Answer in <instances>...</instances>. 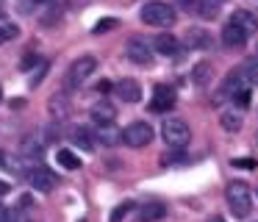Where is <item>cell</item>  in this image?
Returning a JSON list of instances; mask_svg holds the SVG:
<instances>
[{
	"mask_svg": "<svg viewBox=\"0 0 258 222\" xmlns=\"http://www.w3.org/2000/svg\"><path fill=\"white\" fill-rule=\"evenodd\" d=\"M131 208H134V203H122V205H117V208L111 211V219H108V222H122V219H125V214H128Z\"/></svg>",
	"mask_w": 258,
	"mask_h": 222,
	"instance_id": "27",
	"label": "cell"
},
{
	"mask_svg": "<svg viewBox=\"0 0 258 222\" xmlns=\"http://www.w3.org/2000/svg\"><path fill=\"white\" fill-rule=\"evenodd\" d=\"M39 56H25V59L23 61H20V70H23V72H31V70H34V67L36 64H39Z\"/></svg>",
	"mask_w": 258,
	"mask_h": 222,
	"instance_id": "29",
	"label": "cell"
},
{
	"mask_svg": "<svg viewBox=\"0 0 258 222\" xmlns=\"http://www.w3.org/2000/svg\"><path fill=\"white\" fill-rule=\"evenodd\" d=\"M219 125H222V131H228V133L241 131V125H244V114H241V108L230 105L228 111H222V117H219Z\"/></svg>",
	"mask_w": 258,
	"mask_h": 222,
	"instance_id": "13",
	"label": "cell"
},
{
	"mask_svg": "<svg viewBox=\"0 0 258 222\" xmlns=\"http://www.w3.org/2000/svg\"><path fill=\"white\" fill-rule=\"evenodd\" d=\"M208 222H225V219H222V216H211Z\"/></svg>",
	"mask_w": 258,
	"mask_h": 222,
	"instance_id": "37",
	"label": "cell"
},
{
	"mask_svg": "<svg viewBox=\"0 0 258 222\" xmlns=\"http://www.w3.org/2000/svg\"><path fill=\"white\" fill-rule=\"evenodd\" d=\"M3 20H6V17H3V9H0V22H3Z\"/></svg>",
	"mask_w": 258,
	"mask_h": 222,
	"instance_id": "38",
	"label": "cell"
},
{
	"mask_svg": "<svg viewBox=\"0 0 258 222\" xmlns=\"http://www.w3.org/2000/svg\"><path fill=\"white\" fill-rule=\"evenodd\" d=\"M142 22L153 28H169L175 22V9L169 3H161V0H150V3L142 6Z\"/></svg>",
	"mask_w": 258,
	"mask_h": 222,
	"instance_id": "2",
	"label": "cell"
},
{
	"mask_svg": "<svg viewBox=\"0 0 258 222\" xmlns=\"http://www.w3.org/2000/svg\"><path fill=\"white\" fill-rule=\"evenodd\" d=\"M114 92H117V97L122 100V103H139L142 100V86L134 78H122V81L114 86Z\"/></svg>",
	"mask_w": 258,
	"mask_h": 222,
	"instance_id": "10",
	"label": "cell"
},
{
	"mask_svg": "<svg viewBox=\"0 0 258 222\" xmlns=\"http://www.w3.org/2000/svg\"><path fill=\"white\" fill-rule=\"evenodd\" d=\"M47 70H50V64H47V61L42 59L39 64L34 67V75H31V86H39V81H42V78L47 75Z\"/></svg>",
	"mask_w": 258,
	"mask_h": 222,
	"instance_id": "26",
	"label": "cell"
},
{
	"mask_svg": "<svg viewBox=\"0 0 258 222\" xmlns=\"http://www.w3.org/2000/svg\"><path fill=\"white\" fill-rule=\"evenodd\" d=\"M150 44H153V50H156V53H161V56H175V53H178V47H180L178 39H175L172 33H158Z\"/></svg>",
	"mask_w": 258,
	"mask_h": 222,
	"instance_id": "17",
	"label": "cell"
},
{
	"mask_svg": "<svg viewBox=\"0 0 258 222\" xmlns=\"http://www.w3.org/2000/svg\"><path fill=\"white\" fill-rule=\"evenodd\" d=\"M153 53H156L153 44L147 42V39H139V36L128 39V44H125V56L139 67H150L153 64Z\"/></svg>",
	"mask_w": 258,
	"mask_h": 222,
	"instance_id": "5",
	"label": "cell"
},
{
	"mask_svg": "<svg viewBox=\"0 0 258 222\" xmlns=\"http://www.w3.org/2000/svg\"><path fill=\"white\" fill-rule=\"evenodd\" d=\"M45 136H36V133H31L28 139H23V144H20V155L28 161H36L42 155V150H45Z\"/></svg>",
	"mask_w": 258,
	"mask_h": 222,
	"instance_id": "12",
	"label": "cell"
},
{
	"mask_svg": "<svg viewBox=\"0 0 258 222\" xmlns=\"http://www.w3.org/2000/svg\"><path fill=\"white\" fill-rule=\"evenodd\" d=\"M175 100H178L175 89H172V86H167V83H158V86L153 89L150 111H153V114H164V111H169V108L175 105Z\"/></svg>",
	"mask_w": 258,
	"mask_h": 222,
	"instance_id": "7",
	"label": "cell"
},
{
	"mask_svg": "<svg viewBox=\"0 0 258 222\" xmlns=\"http://www.w3.org/2000/svg\"><path fill=\"white\" fill-rule=\"evenodd\" d=\"M95 139L100 144H106V147H114V144L122 142V131H119V128H114V122H111V125H97Z\"/></svg>",
	"mask_w": 258,
	"mask_h": 222,
	"instance_id": "15",
	"label": "cell"
},
{
	"mask_svg": "<svg viewBox=\"0 0 258 222\" xmlns=\"http://www.w3.org/2000/svg\"><path fill=\"white\" fill-rule=\"evenodd\" d=\"M95 70H97V59H95V56H81V59H75L73 64H70L67 75H64V86H67V89L84 86V83L95 75Z\"/></svg>",
	"mask_w": 258,
	"mask_h": 222,
	"instance_id": "3",
	"label": "cell"
},
{
	"mask_svg": "<svg viewBox=\"0 0 258 222\" xmlns=\"http://www.w3.org/2000/svg\"><path fill=\"white\" fill-rule=\"evenodd\" d=\"M67 114H70V100H67V94H56V97H50V117L53 120H67Z\"/></svg>",
	"mask_w": 258,
	"mask_h": 222,
	"instance_id": "21",
	"label": "cell"
},
{
	"mask_svg": "<svg viewBox=\"0 0 258 222\" xmlns=\"http://www.w3.org/2000/svg\"><path fill=\"white\" fill-rule=\"evenodd\" d=\"M114 120H117V108H114L111 103L92 105V122H95V125H111Z\"/></svg>",
	"mask_w": 258,
	"mask_h": 222,
	"instance_id": "16",
	"label": "cell"
},
{
	"mask_svg": "<svg viewBox=\"0 0 258 222\" xmlns=\"http://www.w3.org/2000/svg\"><path fill=\"white\" fill-rule=\"evenodd\" d=\"M34 3H39V6H53L56 0H34Z\"/></svg>",
	"mask_w": 258,
	"mask_h": 222,
	"instance_id": "36",
	"label": "cell"
},
{
	"mask_svg": "<svg viewBox=\"0 0 258 222\" xmlns=\"http://www.w3.org/2000/svg\"><path fill=\"white\" fill-rule=\"evenodd\" d=\"M114 28H117V20H114V17H106L103 22L95 25V33H106V31H114Z\"/></svg>",
	"mask_w": 258,
	"mask_h": 222,
	"instance_id": "28",
	"label": "cell"
},
{
	"mask_svg": "<svg viewBox=\"0 0 258 222\" xmlns=\"http://www.w3.org/2000/svg\"><path fill=\"white\" fill-rule=\"evenodd\" d=\"M186 42H189V47H195V50H208L211 47V33H206L203 28H189Z\"/></svg>",
	"mask_w": 258,
	"mask_h": 222,
	"instance_id": "20",
	"label": "cell"
},
{
	"mask_svg": "<svg viewBox=\"0 0 258 222\" xmlns=\"http://www.w3.org/2000/svg\"><path fill=\"white\" fill-rule=\"evenodd\" d=\"M167 216V203L161 200H147L139 208V222H161Z\"/></svg>",
	"mask_w": 258,
	"mask_h": 222,
	"instance_id": "11",
	"label": "cell"
},
{
	"mask_svg": "<svg viewBox=\"0 0 258 222\" xmlns=\"http://www.w3.org/2000/svg\"><path fill=\"white\" fill-rule=\"evenodd\" d=\"M219 6H222V0H197V11H200V17H206V20H211V17L219 14Z\"/></svg>",
	"mask_w": 258,
	"mask_h": 222,
	"instance_id": "24",
	"label": "cell"
},
{
	"mask_svg": "<svg viewBox=\"0 0 258 222\" xmlns=\"http://www.w3.org/2000/svg\"><path fill=\"white\" fill-rule=\"evenodd\" d=\"M0 100H3V89H0Z\"/></svg>",
	"mask_w": 258,
	"mask_h": 222,
	"instance_id": "39",
	"label": "cell"
},
{
	"mask_svg": "<svg viewBox=\"0 0 258 222\" xmlns=\"http://www.w3.org/2000/svg\"><path fill=\"white\" fill-rule=\"evenodd\" d=\"M211 81H214V64H208V61L195 64V70H191V83L206 89V86H211Z\"/></svg>",
	"mask_w": 258,
	"mask_h": 222,
	"instance_id": "14",
	"label": "cell"
},
{
	"mask_svg": "<svg viewBox=\"0 0 258 222\" xmlns=\"http://www.w3.org/2000/svg\"><path fill=\"white\" fill-rule=\"evenodd\" d=\"M9 192H12V183H9V181H0V194H9Z\"/></svg>",
	"mask_w": 258,
	"mask_h": 222,
	"instance_id": "32",
	"label": "cell"
},
{
	"mask_svg": "<svg viewBox=\"0 0 258 222\" xmlns=\"http://www.w3.org/2000/svg\"><path fill=\"white\" fill-rule=\"evenodd\" d=\"M111 86H114L111 81H100L97 83V92H111Z\"/></svg>",
	"mask_w": 258,
	"mask_h": 222,
	"instance_id": "31",
	"label": "cell"
},
{
	"mask_svg": "<svg viewBox=\"0 0 258 222\" xmlns=\"http://www.w3.org/2000/svg\"><path fill=\"white\" fill-rule=\"evenodd\" d=\"M247 39H250V33L241 31L233 20L225 22V28H222V44H225V50H244L247 47Z\"/></svg>",
	"mask_w": 258,
	"mask_h": 222,
	"instance_id": "8",
	"label": "cell"
},
{
	"mask_svg": "<svg viewBox=\"0 0 258 222\" xmlns=\"http://www.w3.org/2000/svg\"><path fill=\"white\" fill-rule=\"evenodd\" d=\"M12 108H17V111H20V108H25V100L14 97V100H12Z\"/></svg>",
	"mask_w": 258,
	"mask_h": 222,
	"instance_id": "33",
	"label": "cell"
},
{
	"mask_svg": "<svg viewBox=\"0 0 258 222\" xmlns=\"http://www.w3.org/2000/svg\"><path fill=\"white\" fill-rule=\"evenodd\" d=\"M0 222H12V211L0 205Z\"/></svg>",
	"mask_w": 258,
	"mask_h": 222,
	"instance_id": "30",
	"label": "cell"
},
{
	"mask_svg": "<svg viewBox=\"0 0 258 222\" xmlns=\"http://www.w3.org/2000/svg\"><path fill=\"white\" fill-rule=\"evenodd\" d=\"M239 72H241V78H244L250 86H255V83H258V59L244 61V64L239 67Z\"/></svg>",
	"mask_w": 258,
	"mask_h": 222,
	"instance_id": "22",
	"label": "cell"
},
{
	"mask_svg": "<svg viewBox=\"0 0 258 222\" xmlns=\"http://www.w3.org/2000/svg\"><path fill=\"white\" fill-rule=\"evenodd\" d=\"M230 20H233L236 25L241 28V31H247V33H250V36L258 31V20H255V14H250L247 9H239V11H233V17H230Z\"/></svg>",
	"mask_w": 258,
	"mask_h": 222,
	"instance_id": "19",
	"label": "cell"
},
{
	"mask_svg": "<svg viewBox=\"0 0 258 222\" xmlns=\"http://www.w3.org/2000/svg\"><path fill=\"white\" fill-rule=\"evenodd\" d=\"M255 197H258V189H255Z\"/></svg>",
	"mask_w": 258,
	"mask_h": 222,
	"instance_id": "40",
	"label": "cell"
},
{
	"mask_svg": "<svg viewBox=\"0 0 258 222\" xmlns=\"http://www.w3.org/2000/svg\"><path fill=\"white\" fill-rule=\"evenodd\" d=\"M70 139H73V142L78 144L81 150H89V153L95 150V142H97V139H95V133H92L86 125H78V128H73V131H70Z\"/></svg>",
	"mask_w": 258,
	"mask_h": 222,
	"instance_id": "18",
	"label": "cell"
},
{
	"mask_svg": "<svg viewBox=\"0 0 258 222\" xmlns=\"http://www.w3.org/2000/svg\"><path fill=\"white\" fill-rule=\"evenodd\" d=\"M17 33H20V28L14 25V22H0V44H6V42H12V39H17Z\"/></svg>",
	"mask_w": 258,
	"mask_h": 222,
	"instance_id": "25",
	"label": "cell"
},
{
	"mask_svg": "<svg viewBox=\"0 0 258 222\" xmlns=\"http://www.w3.org/2000/svg\"><path fill=\"white\" fill-rule=\"evenodd\" d=\"M56 161L64 166V170H81V158L73 153V150H58V153H56Z\"/></svg>",
	"mask_w": 258,
	"mask_h": 222,
	"instance_id": "23",
	"label": "cell"
},
{
	"mask_svg": "<svg viewBox=\"0 0 258 222\" xmlns=\"http://www.w3.org/2000/svg\"><path fill=\"white\" fill-rule=\"evenodd\" d=\"M180 6H186V9H197V0H180Z\"/></svg>",
	"mask_w": 258,
	"mask_h": 222,
	"instance_id": "34",
	"label": "cell"
},
{
	"mask_svg": "<svg viewBox=\"0 0 258 222\" xmlns=\"http://www.w3.org/2000/svg\"><path fill=\"white\" fill-rule=\"evenodd\" d=\"M161 139L169 147H186L189 139H191V128L186 125L183 120H178V117H169L161 125Z\"/></svg>",
	"mask_w": 258,
	"mask_h": 222,
	"instance_id": "4",
	"label": "cell"
},
{
	"mask_svg": "<svg viewBox=\"0 0 258 222\" xmlns=\"http://www.w3.org/2000/svg\"><path fill=\"white\" fill-rule=\"evenodd\" d=\"M122 142L128 147H147L153 142V128L147 122H131L122 131Z\"/></svg>",
	"mask_w": 258,
	"mask_h": 222,
	"instance_id": "6",
	"label": "cell"
},
{
	"mask_svg": "<svg viewBox=\"0 0 258 222\" xmlns=\"http://www.w3.org/2000/svg\"><path fill=\"white\" fill-rule=\"evenodd\" d=\"M25 178L31 181V186H34L36 192H53V189H56V175H53L47 166H31Z\"/></svg>",
	"mask_w": 258,
	"mask_h": 222,
	"instance_id": "9",
	"label": "cell"
},
{
	"mask_svg": "<svg viewBox=\"0 0 258 222\" xmlns=\"http://www.w3.org/2000/svg\"><path fill=\"white\" fill-rule=\"evenodd\" d=\"M6 164H9V155L3 153V150H0V166H6Z\"/></svg>",
	"mask_w": 258,
	"mask_h": 222,
	"instance_id": "35",
	"label": "cell"
},
{
	"mask_svg": "<svg viewBox=\"0 0 258 222\" xmlns=\"http://www.w3.org/2000/svg\"><path fill=\"white\" fill-rule=\"evenodd\" d=\"M225 197H228V208L233 211V216H239V219L250 216V211H252V189L247 186L244 181L228 183V189H225Z\"/></svg>",
	"mask_w": 258,
	"mask_h": 222,
	"instance_id": "1",
	"label": "cell"
}]
</instances>
